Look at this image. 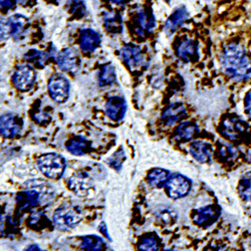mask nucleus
Instances as JSON below:
<instances>
[{
	"label": "nucleus",
	"instance_id": "f257e3e1",
	"mask_svg": "<svg viewBox=\"0 0 251 251\" xmlns=\"http://www.w3.org/2000/svg\"><path fill=\"white\" fill-rule=\"evenodd\" d=\"M220 64L224 74L235 81H243L251 77V56L240 43H231L224 48Z\"/></svg>",
	"mask_w": 251,
	"mask_h": 251
},
{
	"label": "nucleus",
	"instance_id": "f03ea898",
	"mask_svg": "<svg viewBox=\"0 0 251 251\" xmlns=\"http://www.w3.org/2000/svg\"><path fill=\"white\" fill-rule=\"evenodd\" d=\"M37 164L41 173L53 180L59 179L66 170L65 158L56 153H49L41 156Z\"/></svg>",
	"mask_w": 251,
	"mask_h": 251
},
{
	"label": "nucleus",
	"instance_id": "7ed1b4c3",
	"mask_svg": "<svg viewBox=\"0 0 251 251\" xmlns=\"http://www.w3.org/2000/svg\"><path fill=\"white\" fill-rule=\"evenodd\" d=\"M29 27V20L23 14H14L8 20L1 25V38L7 39L12 37L14 39L23 38Z\"/></svg>",
	"mask_w": 251,
	"mask_h": 251
},
{
	"label": "nucleus",
	"instance_id": "20e7f679",
	"mask_svg": "<svg viewBox=\"0 0 251 251\" xmlns=\"http://www.w3.org/2000/svg\"><path fill=\"white\" fill-rule=\"evenodd\" d=\"M248 124L239 117H229L225 119L220 125V133L223 137L230 141L241 139L248 132Z\"/></svg>",
	"mask_w": 251,
	"mask_h": 251
},
{
	"label": "nucleus",
	"instance_id": "39448f33",
	"mask_svg": "<svg viewBox=\"0 0 251 251\" xmlns=\"http://www.w3.org/2000/svg\"><path fill=\"white\" fill-rule=\"evenodd\" d=\"M81 220V215L75 208L64 206L57 208L53 214L54 225L62 231L75 228Z\"/></svg>",
	"mask_w": 251,
	"mask_h": 251
},
{
	"label": "nucleus",
	"instance_id": "423d86ee",
	"mask_svg": "<svg viewBox=\"0 0 251 251\" xmlns=\"http://www.w3.org/2000/svg\"><path fill=\"white\" fill-rule=\"evenodd\" d=\"M70 81L60 74H54L49 81V92L50 98L56 102H65L70 97Z\"/></svg>",
	"mask_w": 251,
	"mask_h": 251
},
{
	"label": "nucleus",
	"instance_id": "0eeeda50",
	"mask_svg": "<svg viewBox=\"0 0 251 251\" xmlns=\"http://www.w3.org/2000/svg\"><path fill=\"white\" fill-rule=\"evenodd\" d=\"M36 80V74L34 70L28 65L19 66L13 74L12 81L14 86L20 90L26 92L30 90Z\"/></svg>",
	"mask_w": 251,
	"mask_h": 251
},
{
	"label": "nucleus",
	"instance_id": "6e6552de",
	"mask_svg": "<svg viewBox=\"0 0 251 251\" xmlns=\"http://www.w3.org/2000/svg\"><path fill=\"white\" fill-rule=\"evenodd\" d=\"M191 189V181L183 175L177 174L170 177L166 184V191L173 199L185 197Z\"/></svg>",
	"mask_w": 251,
	"mask_h": 251
},
{
	"label": "nucleus",
	"instance_id": "1a4fd4ad",
	"mask_svg": "<svg viewBox=\"0 0 251 251\" xmlns=\"http://www.w3.org/2000/svg\"><path fill=\"white\" fill-rule=\"evenodd\" d=\"M124 62L132 70L140 69L146 65V59L141 50L135 45H126L120 50Z\"/></svg>",
	"mask_w": 251,
	"mask_h": 251
},
{
	"label": "nucleus",
	"instance_id": "9d476101",
	"mask_svg": "<svg viewBox=\"0 0 251 251\" xmlns=\"http://www.w3.org/2000/svg\"><path fill=\"white\" fill-rule=\"evenodd\" d=\"M69 188L75 195L85 197L93 189V182L86 172H77L70 178Z\"/></svg>",
	"mask_w": 251,
	"mask_h": 251
},
{
	"label": "nucleus",
	"instance_id": "9b49d317",
	"mask_svg": "<svg viewBox=\"0 0 251 251\" xmlns=\"http://www.w3.org/2000/svg\"><path fill=\"white\" fill-rule=\"evenodd\" d=\"M101 37L99 32L92 28H85L80 30L79 47L86 53H93L100 46Z\"/></svg>",
	"mask_w": 251,
	"mask_h": 251
},
{
	"label": "nucleus",
	"instance_id": "f8f14e48",
	"mask_svg": "<svg viewBox=\"0 0 251 251\" xmlns=\"http://www.w3.org/2000/svg\"><path fill=\"white\" fill-rule=\"evenodd\" d=\"M56 62L61 71L74 73L79 67L78 53L73 49H66L57 54Z\"/></svg>",
	"mask_w": 251,
	"mask_h": 251
},
{
	"label": "nucleus",
	"instance_id": "ddd939ff",
	"mask_svg": "<svg viewBox=\"0 0 251 251\" xmlns=\"http://www.w3.org/2000/svg\"><path fill=\"white\" fill-rule=\"evenodd\" d=\"M23 129V122L12 114H6L1 117L0 121V131L5 138H14L20 134Z\"/></svg>",
	"mask_w": 251,
	"mask_h": 251
},
{
	"label": "nucleus",
	"instance_id": "4468645a",
	"mask_svg": "<svg viewBox=\"0 0 251 251\" xmlns=\"http://www.w3.org/2000/svg\"><path fill=\"white\" fill-rule=\"evenodd\" d=\"M220 215V209L216 205H208L198 209L194 215V222L201 227H208L216 222Z\"/></svg>",
	"mask_w": 251,
	"mask_h": 251
},
{
	"label": "nucleus",
	"instance_id": "2eb2a0df",
	"mask_svg": "<svg viewBox=\"0 0 251 251\" xmlns=\"http://www.w3.org/2000/svg\"><path fill=\"white\" fill-rule=\"evenodd\" d=\"M127 111V103L123 97H111L106 103V113L113 121H121Z\"/></svg>",
	"mask_w": 251,
	"mask_h": 251
},
{
	"label": "nucleus",
	"instance_id": "dca6fc26",
	"mask_svg": "<svg viewBox=\"0 0 251 251\" xmlns=\"http://www.w3.org/2000/svg\"><path fill=\"white\" fill-rule=\"evenodd\" d=\"M189 18V12L186 9L185 6L177 7L174 12L167 19L165 24V30L167 34L170 35L174 33L179 27H181L186 20Z\"/></svg>",
	"mask_w": 251,
	"mask_h": 251
},
{
	"label": "nucleus",
	"instance_id": "f3484780",
	"mask_svg": "<svg viewBox=\"0 0 251 251\" xmlns=\"http://www.w3.org/2000/svg\"><path fill=\"white\" fill-rule=\"evenodd\" d=\"M177 56L184 61H192L198 58L199 47L198 43L192 39H185L181 41L176 50Z\"/></svg>",
	"mask_w": 251,
	"mask_h": 251
},
{
	"label": "nucleus",
	"instance_id": "a211bd4d",
	"mask_svg": "<svg viewBox=\"0 0 251 251\" xmlns=\"http://www.w3.org/2000/svg\"><path fill=\"white\" fill-rule=\"evenodd\" d=\"M190 153L192 157L199 163H207L211 160L213 155L212 146L203 141H196L190 146Z\"/></svg>",
	"mask_w": 251,
	"mask_h": 251
},
{
	"label": "nucleus",
	"instance_id": "6ab92c4d",
	"mask_svg": "<svg viewBox=\"0 0 251 251\" xmlns=\"http://www.w3.org/2000/svg\"><path fill=\"white\" fill-rule=\"evenodd\" d=\"M186 116V108L181 102H174L167 107L163 114L162 120L167 126H172L177 123L179 120L183 119Z\"/></svg>",
	"mask_w": 251,
	"mask_h": 251
},
{
	"label": "nucleus",
	"instance_id": "aec40b11",
	"mask_svg": "<svg viewBox=\"0 0 251 251\" xmlns=\"http://www.w3.org/2000/svg\"><path fill=\"white\" fill-rule=\"evenodd\" d=\"M137 25L139 27L138 32L140 34L151 32L156 25L153 13L147 9H140L137 13Z\"/></svg>",
	"mask_w": 251,
	"mask_h": 251
},
{
	"label": "nucleus",
	"instance_id": "412c9836",
	"mask_svg": "<svg viewBox=\"0 0 251 251\" xmlns=\"http://www.w3.org/2000/svg\"><path fill=\"white\" fill-rule=\"evenodd\" d=\"M103 25L107 31L113 34H118L123 31V19L120 13L106 12L103 14Z\"/></svg>",
	"mask_w": 251,
	"mask_h": 251
},
{
	"label": "nucleus",
	"instance_id": "4be33fe9",
	"mask_svg": "<svg viewBox=\"0 0 251 251\" xmlns=\"http://www.w3.org/2000/svg\"><path fill=\"white\" fill-rule=\"evenodd\" d=\"M67 149L75 156H83L90 151V143L82 137H75L67 142Z\"/></svg>",
	"mask_w": 251,
	"mask_h": 251
},
{
	"label": "nucleus",
	"instance_id": "5701e85b",
	"mask_svg": "<svg viewBox=\"0 0 251 251\" xmlns=\"http://www.w3.org/2000/svg\"><path fill=\"white\" fill-rule=\"evenodd\" d=\"M199 128L195 123L184 122L176 129L175 136L176 139L180 141H189L192 140L198 133Z\"/></svg>",
	"mask_w": 251,
	"mask_h": 251
},
{
	"label": "nucleus",
	"instance_id": "b1692460",
	"mask_svg": "<svg viewBox=\"0 0 251 251\" xmlns=\"http://www.w3.org/2000/svg\"><path fill=\"white\" fill-rule=\"evenodd\" d=\"M117 80L116 69L112 64L104 65L99 74V85L100 87L111 86Z\"/></svg>",
	"mask_w": 251,
	"mask_h": 251
},
{
	"label": "nucleus",
	"instance_id": "393cba45",
	"mask_svg": "<svg viewBox=\"0 0 251 251\" xmlns=\"http://www.w3.org/2000/svg\"><path fill=\"white\" fill-rule=\"evenodd\" d=\"M148 182L153 187H163L166 186L167 182L170 179V174L167 170L156 168L149 172L148 174Z\"/></svg>",
	"mask_w": 251,
	"mask_h": 251
},
{
	"label": "nucleus",
	"instance_id": "a878e982",
	"mask_svg": "<svg viewBox=\"0 0 251 251\" xmlns=\"http://www.w3.org/2000/svg\"><path fill=\"white\" fill-rule=\"evenodd\" d=\"M81 248L86 251H101L104 247L103 240L97 235H87L81 239Z\"/></svg>",
	"mask_w": 251,
	"mask_h": 251
},
{
	"label": "nucleus",
	"instance_id": "bb28decb",
	"mask_svg": "<svg viewBox=\"0 0 251 251\" xmlns=\"http://www.w3.org/2000/svg\"><path fill=\"white\" fill-rule=\"evenodd\" d=\"M25 58L29 64H32L38 68H44L47 64V60L49 55L44 51H40L37 50H30L25 55Z\"/></svg>",
	"mask_w": 251,
	"mask_h": 251
},
{
	"label": "nucleus",
	"instance_id": "cd10ccee",
	"mask_svg": "<svg viewBox=\"0 0 251 251\" xmlns=\"http://www.w3.org/2000/svg\"><path fill=\"white\" fill-rule=\"evenodd\" d=\"M238 193L244 201L251 202V172L245 173L240 179Z\"/></svg>",
	"mask_w": 251,
	"mask_h": 251
},
{
	"label": "nucleus",
	"instance_id": "c85d7f7f",
	"mask_svg": "<svg viewBox=\"0 0 251 251\" xmlns=\"http://www.w3.org/2000/svg\"><path fill=\"white\" fill-rule=\"evenodd\" d=\"M219 155L221 159L226 162L234 161L239 156V150L232 145L221 144L219 146Z\"/></svg>",
	"mask_w": 251,
	"mask_h": 251
},
{
	"label": "nucleus",
	"instance_id": "c756f323",
	"mask_svg": "<svg viewBox=\"0 0 251 251\" xmlns=\"http://www.w3.org/2000/svg\"><path fill=\"white\" fill-rule=\"evenodd\" d=\"M28 225L35 230H39V229H43V228L50 226V223L46 215H44L43 213L37 212V213H33L30 216V218L28 220Z\"/></svg>",
	"mask_w": 251,
	"mask_h": 251
},
{
	"label": "nucleus",
	"instance_id": "7c9ffc66",
	"mask_svg": "<svg viewBox=\"0 0 251 251\" xmlns=\"http://www.w3.org/2000/svg\"><path fill=\"white\" fill-rule=\"evenodd\" d=\"M140 251H159V241L154 235H148L142 238L139 244Z\"/></svg>",
	"mask_w": 251,
	"mask_h": 251
},
{
	"label": "nucleus",
	"instance_id": "2f4dec72",
	"mask_svg": "<svg viewBox=\"0 0 251 251\" xmlns=\"http://www.w3.org/2000/svg\"><path fill=\"white\" fill-rule=\"evenodd\" d=\"M68 7L70 11L75 14V16L82 17L86 14V4L83 2V0H69Z\"/></svg>",
	"mask_w": 251,
	"mask_h": 251
},
{
	"label": "nucleus",
	"instance_id": "473e14b6",
	"mask_svg": "<svg viewBox=\"0 0 251 251\" xmlns=\"http://www.w3.org/2000/svg\"><path fill=\"white\" fill-rule=\"evenodd\" d=\"M125 154L122 149H120L118 152H116L111 158L108 159V164L113 167L114 169H120L122 167L123 162L125 161Z\"/></svg>",
	"mask_w": 251,
	"mask_h": 251
},
{
	"label": "nucleus",
	"instance_id": "72a5a7b5",
	"mask_svg": "<svg viewBox=\"0 0 251 251\" xmlns=\"http://www.w3.org/2000/svg\"><path fill=\"white\" fill-rule=\"evenodd\" d=\"M176 217V215L168 210V209H165V210L162 211V213L160 214V219L164 222V223H172L174 222V218Z\"/></svg>",
	"mask_w": 251,
	"mask_h": 251
},
{
	"label": "nucleus",
	"instance_id": "f704fd0d",
	"mask_svg": "<svg viewBox=\"0 0 251 251\" xmlns=\"http://www.w3.org/2000/svg\"><path fill=\"white\" fill-rule=\"evenodd\" d=\"M244 110L247 117L251 120V90L248 91L244 98Z\"/></svg>",
	"mask_w": 251,
	"mask_h": 251
},
{
	"label": "nucleus",
	"instance_id": "c9c22d12",
	"mask_svg": "<svg viewBox=\"0 0 251 251\" xmlns=\"http://www.w3.org/2000/svg\"><path fill=\"white\" fill-rule=\"evenodd\" d=\"M1 7L2 9H5V10H8L10 8H12L15 3L17 2V0H1Z\"/></svg>",
	"mask_w": 251,
	"mask_h": 251
},
{
	"label": "nucleus",
	"instance_id": "e433bc0d",
	"mask_svg": "<svg viewBox=\"0 0 251 251\" xmlns=\"http://www.w3.org/2000/svg\"><path fill=\"white\" fill-rule=\"evenodd\" d=\"M110 1L116 5H125L127 4L130 0H110Z\"/></svg>",
	"mask_w": 251,
	"mask_h": 251
},
{
	"label": "nucleus",
	"instance_id": "4c0bfd02",
	"mask_svg": "<svg viewBox=\"0 0 251 251\" xmlns=\"http://www.w3.org/2000/svg\"><path fill=\"white\" fill-rule=\"evenodd\" d=\"M25 251H45V250H43L39 246H37V245H35V244H32V245L28 246V247L25 249Z\"/></svg>",
	"mask_w": 251,
	"mask_h": 251
},
{
	"label": "nucleus",
	"instance_id": "58836bf2",
	"mask_svg": "<svg viewBox=\"0 0 251 251\" xmlns=\"http://www.w3.org/2000/svg\"><path fill=\"white\" fill-rule=\"evenodd\" d=\"M100 232L103 233L104 236L109 238V234H108V231H107V226H106V224L101 223V225L100 226Z\"/></svg>",
	"mask_w": 251,
	"mask_h": 251
},
{
	"label": "nucleus",
	"instance_id": "ea45409f",
	"mask_svg": "<svg viewBox=\"0 0 251 251\" xmlns=\"http://www.w3.org/2000/svg\"><path fill=\"white\" fill-rule=\"evenodd\" d=\"M245 158H246L247 162L251 164V151H248V152L246 153V157H245Z\"/></svg>",
	"mask_w": 251,
	"mask_h": 251
},
{
	"label": "nucleus",
	"instance_id": "a19ab883",
	"mask_svg": "<svg viewBox=\"0 0 251 251\" xmlns=\"http://www.w3.org/2000/svg\"><path fill=\"white\" fill-rule=\"evenodd\" d=\"M166 251H173V250H166Z\"/></svg>",
	"mask_w": 251,
	"mask_h": 251
}]
</instances>
